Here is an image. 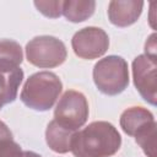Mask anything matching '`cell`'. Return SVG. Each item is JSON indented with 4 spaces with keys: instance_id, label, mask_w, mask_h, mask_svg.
Listing matches in <instances>:
<instances>
[{
    "instance_id": "1",
    "label": "cell",
    "mask_w": 157,
    "mask_h": 157,
    "mask_svg": "<svg viewBox=\"0 0 157 157\" xmlns=\"http://www.w3.org/2000/svg\"><path fill=\"white\" fill-rule=\"evenodd\" d=\"M121 146L118 129L108 121H93L76 131L71 142L74 157H110Z\"/></svg>"
},
{
    "instance_id": "2",
    "label": "cell",
    "mask_w": 157,
    "mask_h": 157,
    "mask_svg": "<svg viewBox=\"0 0 157 157\" xmlns=\"http://www.w3.org/2000/svg\"><path fill=\"white\" fill-rule=\"evenodd\" d=\"M61 91L63 83L56 74L52 71H39L26 80L20 99L26 107L33 110L45 112L53 108Z\"/></svg>"
},
{
    "instance_id": "3",
    "label": "cell",
    "mask_w": 157,
    "mask_h": 157,
    "mask_svg": "<svg viewBox=\"0 0 157 157\" xmlns=\"http://www.w3.org/2000/svg\"><path fill=\"white\" fill-rule=\"evenodd\" d=\"M93 81L98 91L107 96H117L129 86V66L124 58L108 55L93 66Z\"/></svg>"
},
{
    "instance_id": "4",
    "label": "cell",
    "mask_w": 157,
    "mask_h": 157,
    "mask_svg": "<svg viewBox=\"0 0 157 157\" xmlns=\"http://www.w3.org/2000/svg\"><path fill=\"white\" fill-rule=\"evenodd\" d=\"M66 56L65 44L53 36H37L26 44V58L37 67H56L66 60Z\"/></svg>"
},
{
    "instance_id": "5",
    "label": "cell",
    "mask_w": 157,
    "mask_h": 157,
    "mask_svg": "<svg viewBox=\"0 0 157 157\" xmlns=\"http://www.w3.org/2000/svg\"><path fill=\"white\" fill-rule=\"evenodd\" d=\"M88 102L83 93L69 90L59 99L54 109V120L61 126L77 131L88 119Z\"/></svg>"
},
{
    "instance_id": "6",
    "label": "cell",
    "mask_w": 157,
    "mask_h": 157,
    "mask_svg": "<svg viewBox=\"0 0 157 157\" xmlns=\"http://www.w3.org/2000/svg\"><path fill=\"white\" fill-rule=\"evenodd\" d=\"M71 47L78 58L88 60L97 59L107 53L109 37L105 31L99 27H85L74 34Z\"/></svg>"
},
{
    "instance_id": "7",
    "label": "cell",
    "mask_w": 157,
    "mask_h": 157,
    "mask_svg": "<svg viewBox=\"0 0 157 157\" xmlns=\"http://www.w3.org/2000/svg\"><path fill=\"white\" fill-rule=\"evenodd\" d=\"M156 69L157 60L146 56L145 54L137 55L132 61V78L140 96L151 105H156Z\"/></svg>"
},
{
    "instance_id": "8",
    "label": "cell",
    "mask_w": 157,
    "mask_h": 157,
    "mask_svg": "<svg viewBox=\"0 0 157 157\" xmlns=\"http://www.w3.org/2000/svg\"><path fill=\"white\" fill-rule=\"evenodd\" d=\"M142 9H144L142 1L114 0L110 1L108 5V18L110 23H113L117 27H128L134 25L139 20Z\"/></svg>"
},
{
    "instance_id": "9",
    "label": "cell",
    "mask_w": 157,
    "mask_h": 157,
    "mask_svg": "<svg viewBox=\"0 0 157 157\" xmlns=\"http://www.w3.org/2000/svg\"><path fill=\"white\" fill-rule=\"evenodd\" d=\"M120 128L129 136H137L150 126L156 124L153 114L144 107H131L120 115Z\"/></svg>"
},
{
    "instance_id": "10",
    "label": "cell",
    "mask_w": 157,
    "mask_h": 157,
    "mask_svg": "<svg viewBox=\"0 0 157 157\" xmlns=\"http://www.w3.org/2000/svg\"><path fill=\"white\" fill-rule=\"evenodd\" d=\"M22 80L23 70L20 66L13 69L0 67V109L16 99Z\"/></svg>"
},
{
    "instance_id": "11",
    "label": "cell",
    "mask_w": 157,
    "mask_h": 157,
    "mask_svg": "<svg viewBox=\"0 0 157 157\" xmlns=\"http://www.w3.org/2000/svg\"><path fill=\"white\" fill-rule=\"evenodd\" d=\"M75 132L76 131H71L61 126L53 119L45 130L47 145L56 153H67L71 150V142Z\"/></svg>"
},
{
    "instance_id": "12",
    "label": "cell",
    "mask_w": 157,
    "mask_h": 157,
    "mask_svg": "<svg viewBox=\"0 0 157 157\" xmlns=\"http://www.w3.org/2000/svg\"><path fill=\"white\" fill-rule=\"evenodd\" d=\"M96 10V2L92 0L82 1V0H66L63 1L61 15L70 22L78 23L90 18Z\"/></svg>"
},
{
    "instance_id": "13",
    "label": "cell",
    "mask_w": 157,
    "mask_h": 157,
    "mask_svg": "<svg viewBox=\"0 0 157 157\" xmlns=\"http://www.w3.org/2000/svg\"><path fill=\"white\" fill-rule=\"evenodd\" d=\"M22 59V48L16 40L0 39V67H18Z\"/></svg>"
},
{
    "instance_id": "14",
    "label": "cell",
    "mask_w": 157,
    "mask_h": 157,
    "mask_svg": "<svg viewBox=\"0 0 157 157\" xmlns=\"http://www.w3.org/2000/svg\"><path fill=\"white\" fill-rule=\"evenodd\" d=\"M22 152L9 126L0 120V157H22Z\"/></svg>"
},
{
    "instance_id": "15",
    "label": "cell",
    "mask_w": 157,
    "mask_h": 157,
    "mask_svg": "<svg viewBox=\"0 0 157 157\" xmlns=\"http://www.w3.org/2000/svg\"><path fill=\"white\" fill-rule=\"evenodd\" d=\"M156 126L157 125H152L140 135L135 136V141L147 157H156Z\"/></svg>"
},
{
    "instance_id": "16",
    "label": "cell",
    "mask_w": 157,
    "mask_h": 157,
    "mask_svg": "<svg viewBox=\"0 0 157 157\" xmlns=\"http://www.w3.org/2000/svg\"><path fill=\"white\" fill-rule=\"evenodd\" d=\"M37 10L43 13L45 17L49 18H58L61 16V7H63V1L56 0V1H34L33 2Z\"/></svg>"
},
{
    "instance_id": "17",
    "label": "cell",
    "mask_w": 157,
    "mask_h": 157,
    "mask_svg": "<svg viewBox=\"0 0 157 157\" xmlns=\"http://www.w3.org/2000/svg\"><path fill=\"white\" fill-rule=\"evenodd\" d=\"M145 55L151 58V59L157 60V56H156V34L155 33H152L145 43Z\"/></svg>"
},
{
    "instance_id": "18",
    "label": "cell",
    "mask_w": 157,
    "mask_h": 157,
    "mask_svg": "<svg viewBox=\"0 0 157 157\" xmlns=\"http://www.w3.org/2000/svg\"><path fill=\"white\" fill-rule=\"evenodd\" d=\"M22 157H42L40 155L33 152V151H23L22 152Z\"/></svg>"
}]
</instances>
